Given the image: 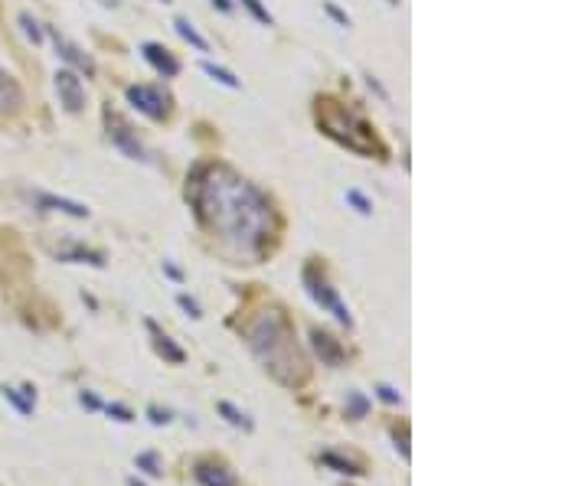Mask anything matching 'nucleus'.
Segmentation results:
<instances>
[{"label":"nucleus","instance_id":"f257e3e1","mask_svg":"<svg viewBox=\"0 0 588 486\" xmlns=\"http://www.w3.org/2000/svg\"><path fill=\"white\" fill-rule=\"evenodd\" d=\"M193 209L206 225L219 229L242 251H262L272 235V206L258 189L229 170L196 167L193 170Z\"/></svg>","mask_w":588,"mask_h":486},{"label":"nucleus","instance_id":"f03ea898","mask_svg":"<svg viewBox=\"0 0 588 486\" xmlns=\"http://www.w3.org/2000/svg\"><path fill=\"white\" fill-rule=\"evenodd\" d=\"M252 352L265 362V369L285 385H301L307 379V362L301 356L298 343L291 337V324L278 310L262 313L255 324L245 330Z\"/></svg>","mask_w":588,"mask_h":486},{"label":"nucleus","instance_id":"7ed1b4c3","mask_svg":"<svg viewBox=\"0 0 588 486\" xmlns=\"http://www.w3.org/2000/svg\"><path fill=\"white\" fill-rule=\"evenodd\" d=\"M317 125L324 127L330 138H337L340 144H347L356 154H383V147L376 144L373 127L360 121L353 112H343V108H330V114H317Z\"/></svg>","mask_w":588,"mask_h":486},{"label":"nucleus","instance_id":"20e7f679","mask_svg":"<svg viewBox=\"0 0 588 486\" xmlns=\"http://www.w3.org/2000/svg\"><path fill=\"white\" fill-rule=\"evenodd\" d=\"M304 284H307V290H311V297L317 300L321 307H327V310L334 313V317H337L340 324H343V326H350V324H353L350 310H347V307L340 304L337 290H334V287L327 284L324 277H317V275H314V271H304Z\"/></svg>","mask_w":588,"mask_h":486},{"label":"nucleus","instance_id":"39448f33","mask_svg":"<svg viewBox=\"0 0 588 486\" xmlns=\"http://www.w3.org/2000/svg\"><path fill=\"white\" fill-rule=\"evenodd\" d=\"M56 92H59V101L65 105V112L79 114L82 105H85V88L79 82V75L69 72V69H59L56 72Z\"/></svg>","mask_w":588,"mask_h":486},{"label":"nucleus","instance_id":"423d86ee","mask_svg":"<svg viewBox=\"0 0 588 486\" xmlns=\"http://www.w3.org/2000/svg\"><path fill=\"white\" fill-rule=\"evenodd\" d=\"M128 98H131V105H134L138 112H144L148 118H154V121H161L163 114H167V98H163L157 88H150V85H131V88H128Z\"/></svg>","mask_w":588,"mask_h":486},{"label":"nucleus","instance_id":"0eeeda50","mask_svg":"<svg viewBox=\"0 0 588 486\" xmlns=\"http://www.w3.org/2000/svg\"><path fill=\"white\" fill-rule=\"evenodd\" d=\"M23 105V88L17 85V78L10 72L0 69V114H10Z\"/></svg>","mask_w":588,"mask_h":486},{"label":"nucleus","instance_id":"6e6552de","mask_svg":"<svg viewBox=\"0 0 588 486\" xmlns=\"http://www.w3.org/2000/svg\"><path fill=\"white\" fill-rule=\"evenodd\" d=\"M141 50H144V59L157 65V72H163L167 78L180 72V63L170 56V50H163V46H157V43H144Z\"/></svg>","mask_w":588,"mask_h":486},{"label":"nucleus","instance_id":"1a4fd4ad","mask_svg":"<svg viewBox=\"0 0 588 486\" xmlns=\"http://www.w3.org/2000/svg\"><path fill=\"white\" fill-rule=\"evenodd\" d=\"M196 480L203 486H236L232 474L225 467H219V463H196Z\"/></svg>","mask_w":588,"mask_h":486},{"label":"nucleus","instance_id":"9d476101","mask_svg":"<svg viewBox=\"0 0 588 486\" xmlns=\"http://www.w3.org/2000/svg\"><path fill=\"white\" fill-rule=\"evenodd\" d=\"M314 349H317L321 359L330 362V366H337V362L343 359V346H340L330 333H321V330H314Z\"/></svg>","mask_w":588,"mask_h":486},{"label":"nucleus","instance_id":"9b49d317","mask_svg":"<svg viewBox=\"0 0 588 486\" xmlns=\"http://www.w3.org/2000/svg\"><path fill=\"white\" fill-rule=\"evenodd\" d=\"M52 39H56V50H59V56H63V59H69L72 65H79L85 75H95V65H92V59H88V56H82V52H79V46L65 43L59 33H52Z\"/></svg>","mask_w":588,"mask_h":486},{"label":"nucleus","instance_id":"f8f14e48","mask_svg":"<svg viewBox=\"0 0 588 486\" xmlns=\"http://www.w3.org/2000/svg\"><path fill=\"white\" fill-rule=\"evenodd\" d=\"M37 202L39 206H46V209H59V212H69L75 219H85L88 209L82 202H72V200H63V196H50V193H37Z\"/></svg>","mask_w":588,"mask_h":486},{"label":"nucleus","instance_id":"ddd939ff","mask_svg":"<svg viewBox=\"0 0 588 486\" xmlns=\"http://www.w3.org/2000/svg\"><path fill=\"white\" fill-rule=\"evenodd\" d=\"M148 330H150L154 346H157V352H161V356H167L170 362H183V349L174 346V343H170V337H167V333H161V326L154 324V320H148Z\"/></svg>","mask_w":588,"mask_h":486},{"label":"nucleus","instance_id":"4468645a","mask_svg":"<svg viewBox=\"0 0 588 486\" xmlns=\"http://www.w3.org/2000/svg\"><path fill=\"white\" fill-rule=\"evenodd\" d=\"M112 140H114V144H118L121 150H125V154L131 157V160H148V154H144V147H141L138 140H134L131 134H128V127H125V125H114Z\"/></svg>","mask_w":588,"mask_h":486},{"label":"nucleus","instance_id":"2eb2a0df","mask_svg":"<svg viewBox=\"0 0 588 486\" xmlns=\"http://www.w3.org/2000/svg\"><path fill=\"white\" fill-rule=\"evenodd\" d=\"M174 26H176V33H180V36H183V39H190V43H193V46H196V50H200V52H206V50H210V43H206V39H203L200 33L193 30V23H190V20H183V17H176V20H174Z\"/></svg>","mask_w":588,"mask_h":486},{"label":"nucleus","instance_id":"dca6fc26","mask_svg":"<svg viewBox=\"0 0 588 486\" xmlns=\"http://www.w3.org/2000/svg\"><path fill=\"white\" fill-rule=\"evenodd\" d=\"M321 463H324V467H334L337 474H350V476L363 474V470H360L353 461H343V457H337V454H321Z\"/></svg>","mask_w":588,"mask_h":486},{"label":"nucleus","instance_id":"f3484780","mask_svg":"<svg viewBox=\"0 0 588 486\" xmlns=\"http://www.w3.org/2000/svg\"><path fill=\"white\" fill-rule=\"evenodd\" d=\"M369 412V401L360 395V392H350L347 395V418H363Z\"/></svg>","mask_w":588,"mask_h":486},{"label":"nucleus","instance_id":"a211bd4d","mask_svg":"<svg viewBox=\"0 0 588 486\" xmlns=\"http://www.w3.org/2000/svg\"><path fill=\"white\" fill-rule=\"evenodd\" d=\"M59 258H63V262H88V264H101V255H99V251H85V249L63 251Z\"/></svg>","mask_w":588,"mask_h":486},{"label":"nucleus","instance_id":"6ab92c4d","mask_svg":"<svg viewBox=\"0 0 588 486\" xmlns=\"http://www.w3.org/2000/svg\"><path fill=\"white\" fill-rule=\"evenodd\" d=\"M203 72H206V75H213L216 82H223L225 88H239V78H236V75H232V72H225V69H216L213 63H203Z\"/></svg>","mask_w":588,"mask_h":486},{"label":"nucleus","instance_id":"aec40b11","mask_svg":"<svg viewBox=\"0 0 588 486\" xmlns=\"http://www.w3.org/2000/svg\"><path fill=\"white\" fill-rule=\"evenodd\" d=\"M138 470H144V474H150V476H161L163 474V467H161V461H157V454H138Z\"/></svg>","mask_w":588,"mask_h":486},{"label":"nucleus","instance_id":"412c9836","mask_svg":"<svg viewBox=\"0 0 588 486\" xmlns=\"http://www.w3.org/2000/svg\"><path fill=\"white\" fill-rule=\"evenodd\" d=\"M216 408H219V412L225 414V421H229V424H239V427H252V424H249V418H245V414H242V412H236V408H232L229 401H219Z\"/></svg>","mask_w":588,"mask_h":486},{"label":"nucleus","instance_id":"4be33fe9","mask_svg":"<svg viewBox=\"0 0 588 486\" xmlns=\"http://www.w3.org/2000/svg\"><path fill=\"white\" fill-rule=\"evenodd\" d=\"M20 26H23V33L33 39V43H43V30H39V23L30 17V13H20Z\"/></svg>","mask_w":588,"mask_h":486},{"label":"nucleus","instance_id":"5701e85b","mask_svg":"<svg viewBox=\"0 0 588 486\" xmlns=\"http://www.w3.org/2000/svg\"><path fill=\"white\" fill-rule=\"evenodd\" d=\"M242 3H245V10H249L252 17L258 20V23H265V26H272V23H275V20H272V13L265 10V7L258 3V0H242Z\"/></svg>","mask_w":588,"mask_h":486},{"label":"nucleus","instance_id":"b1692460","mask_svg":"<svg viewBox=\"0 0 588 486\" xmlns=\"http://www.w3.org/2000/svg\"><path fill=\"white\" fill-rule=\"evenodd\" d=\"M3 395H7V399H10L17 408H20V414H33V401L23 399L20 392H13V388H3Z\"/></svg>","mask_w":588,"mask_h":486},{"label":"nucleus","instance_id":"393cba45","mask_svg":"<svg viewBox=\"0 0 588 486\" xmlns=\"http://www.w3.org/2000/svg\"><path fill=\"white\" fill-rule=\"evenodd\" d=\"M347 202H353V206H356V212H363V215H369V212H373V202L366 200V196H360L356 189H347Z\"/></svg>","mask_w":588,"mask_h":486},{"label":"nucleus","instance_id":"a878e982","mask_svg":"<svg viewBox=\"0 0 588 486\" xmlns=\"http://www.w3.org/2000/svg\"><path fill=\"white\" fill-rule=\"evenodd\" d=\"M376 392H379V399L389 401V405H399V401H402V395L392 385H376Z\"/></svg>","mask_w":588,"mask_h":486},{"label":"nucleus","instance_id":"bb28decb","mask_svg":"<svg viewBox=\"0 0 588 486\" xmlns=\"http://www.w3.org/2000/svg\"><path fill=\"white\" fill-rule=\"evenodd\" d=\"M176 300H180V307H183V310H187L193 320H200V317H203V313H200V304H196V300H190L187 294H180Z\"/></svg>","mask_w":588,"mask_h":486},{"label":"nucleus","instance_id":"cd10ccee","mask_svg":"<svg viewBox=\"0 0 588 486\" xmlns=\"http://www.w3.org/2000/svg\"><path fill=\"white\" fill-rule=\"evenodd\" d=\"M324 10H327V13H330V17H334V20H337V23H340V26H350V17H347V13L340 10L337 3H330V0H327V3H324Z\"/></svg>","mask_w":588,"mask_h":486},{"label":"nucleus","instance_id":"c85d7f7f","mask_svg":"<svg viewBox=\"0 0 588 486\" xmlns=\"http://www.w3.org/2000/svg\"><path fill=\"white\" fill-rule=\"evenodd\" d=\"M105 412L112 414L114 421H131V412H128L125 405H105Z\"/></svg>","mask_w":588,"mask_h":486},{"label":"nucleus","instance_id":"c756f323","mask_svg":"<svg viewBox=\"0 0 588 486\" xmlns=\"http://www.w3.org/2000/svg\"><path fill=\"white\" fill-rule=\"evenodd\" d=\"M148 414H150V421H154V424H167V421H170V414H167V412H161L157 405H150V408H148Z\"/></svg>","mask_w":588,"mask_h":486},{"label":"nucleus","instance_id":"7c9ffc66","mask_svg":"<svg viewBox=\"0 0 588 486\" xmlns=\"http://www.w3.org/2000/svg\"><path fill=\"white\" fill-rule=\"evenodd\" d=\"M79 401H82V405H85V408H92V412H95V408H101V401L95 399V395H92V392H82V395H79Z\"/></svg>","mask_w":588,"mask_h":486},{"label":"nucleus","instance_id":"2f4dec72","mask_svg":"<svg viewBox=\"0 0 588 486\" xmlns=\"http://www.w3.org/2000/svg\"><path fill=\"white\" fill-rule=\"evenodd\" d=\"M213 3H216V7H219V10H223V13H229V10H232V3H229V0H213Z\"/></svg>","mask_w":588,"mask_h":486},{"label":"nucleus","instance_id":"473e14b6","mask_svg":"<svg viewBox=\"0 0 588 486\" xmlns=\"http://www.w3.org/2000/svg\"><path fill=\"white\" fill-rule=\"evenodd\" d=\"M128 483H131V486H144V483H141V480H138V476H131V480H128Z\"/></svg>","mask_w":588,"mask_h":486}]
</instances>
